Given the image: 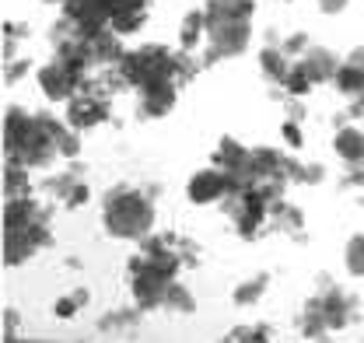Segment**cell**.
I'll return each mask as SVG.
<instances>
[{"mask_svg":"<svg viewBox=\"0 0 364 343\" xmlns=\"http://www.w3.org/2000/svg\"><path fill=\"white\" fill-rule=\"evenodd\" d=\"M154 193L158 186L116 182L102 196V228L116 242H140L154 231Z\"/></svg>","mask_w":364,"mask_h":343,"instance_id":"obj_1","label":"cell"},{"mask_svg":"<svg viewBox=\"0 0 364 343\" xmlns=\"http://www.w3.org/2000/svg\"><path fill=\"white\" fill-rule=\"evenodd\" d=\"M4 158L18 162L25 169H49L60 158L56 140L43 127L39 112H28L21 105H7V116H4Z\"/></svg>","mask_w":364,"mask_h":343,"instance_id":"obj_2","label":"cell"},{"mask_svg":"<svg viewBox=\"0 0 364 343\" xmlns=\"http://www.w3.org/2000/svg\"><path fill=\"white\" fill-rule=\"evenodd\" d=\"M116 67L134 91L154 85V81H179V49H168L161 43L136 46V49L123 53V60Z\"/></svg>","mask_w":364,"mask_h":343,"instance_id":"obj_3","label":"cell"},{"mask_svg":"<svg viewBox=\"0 0 364 343\" xmlns=\"http://www.w3.org/2000/svg\"><path fill=\"white\" fill-rule=\"evenodd\" d=\"M109 116H112V95L105 91L102 85V78H85V85L81 91L67 102V123L77 130V133H88V130L102 127V123H109Z\"/></svg>","mask_w":364,"mask_h":343,"instance_id":"obj_4","label":"cell"},{"mask_svg":"<svg viewBox=\"0 0 364 343\" xmlns=\"http://www.w3.org/2000/svg\"><path fill=\"white\" fill-rule=\"evenodd\" d=\"M252 43V21H221L207 28V46H203V67H214L221 60L242 56Z\"/></svg>","mask_w":364,"mask_h":343,"instance_id":"obj_5","label":"cell"},{"mask_svg":"<svg viewBox=\"0 0 364 343\" xmlns=\"http://www.w3.org/2000/svg\"><path fill=\"white\" fill-rule=\"evenodd\" d=\"M53 246V231L49 221L46 224H18V228H4V263L7 266H21L32 256H39L43 249Z\"/></svg>","mask_w":364,"mask_h":343,"instance_id":"obj_6","label":"cell"},{"mask_svg":"<svg viewBox=\"0 0 364 343\" xmlns=\"http://www.w3.org/2000/svg\"><path fill=\"white\" fill-rule=\"evenodd\" d=\"M318 301H322V312H326L329 329H347L358 319V298L347 295L340 284H333L326 273L318 277Z\"/></svg>","mask_w":364,"mask_h":343,"instance_id":"obj_7","label":"cell"},{"mask_svg":"<svg viewBox=\"0 0 364 343\" xmlns=\"http://www.w3.org/2000/svg\"><path fill=\"white\" fill-rule=\"evenodd\" d=\"M39 88H43V95L49 98V102H70L77 91H81V85H85V78L81 74H74L63 60H49V63H43L39 67Z\"/></svg>","mask_w":364,"mask_h":343,"instance_id":"obj_8","label":"cell"},{"mask_svg":"<svg viewBox=\"0 0 364 343\" xmlns=\"http://www.w3.org/2000/svg\"><path fill=\"white\" fill-rule=\"evenodd\" d=\"M179 81H154V85L140 88L136 95V116L140 120H161V116H168L172 109H176V102H179Z\"/></svg>","mask_w":364,"mask_h":343,"instance_id":"obj_9","label":"cell"},{"mask_svg":"<svg viewBox=\"0 0 364 343\" xmlns=\"http://www.w3.org/2000/svg\"><path fill=\"white\" fill-rule=\"evenodd\" d=\"M186 196H189V204H196V207H207V204H221L228 196V175L218 165H210V169H196L189 175V182H186Z\"/></svg>","mask_w":364,"mask_h":343,"instance_id":"obj_10","label":"cell"},{"mask_svg":"<svg viewBox=\"0 0 364 343\" xmlns=\"http://www.w3.org/2000/svg\"><path fill=\"white\" fill-rule=\"evenodd\" d=\"M49 207L39 196L25 193V196H7L4 200V228H18V224H46Z\"/></svg>","mask_w":364,"mask_h":343,"instance_id":"obj_11","label":"cell"},{"mask_svg":"<svg viewBox=\"0 0 364 343\" xmlns=\"http://www.w3.org/2000/svg\"><path fill=\"white\" fill-rule=\"evenodd\" d=\"M305 224H309V221H305V211L294 207V204H287L284 196L270 204V228L291 235L294 242H305Z\"/></svg>","mask_w":364,"mask_h":343,"instance_id":"obj_12","label":"cell"},{"mask_svg":"<svg viewBox=\"0 0 364 343\" xmlns=\"http://www.w3.org/2000/svg\"><path fill=\"white\" fill-rule=\"evenodd\" d=\"M298 63L309 70V78H312L316 85L333 81V78H336V70H340V60H336V53H333V49H322V46H309V49L298 56Z\"/></svg>","mask_w":364,"mask_h":343,"instance_id":"obj_13","label":"cell"},{"mask_svg":"<svg viewBox=\"0 0 364 343\" xmlns=\"http://www.w3.org/2000/svg\"><path fill=\"white\" fill-rule=\"evenodd\" d=\"M203 11H207V28L221 21H252L256 0H207Z\"/></svg>","mask_w":364,"mask_h":343,"instance_id":"obj_14","label":"cell"},{"mask_svg":"<svg viewBox=\"0 0 364 343\" xmlns=\"http://www.w3.org/2000/svg\"><path fill=\"white\" fill-rule=\"evenodd\" d=\"M333 151H336V158L343 162V165H358L364 162V130L358 127H336L333 133Z\"/></svg>","mask_w":364,"mask_h":343,"instance_id":"obj_15","label":"cell"},{"mask_svg":"<svg viewBox=\"0 0 364 343\" xmlns=\"http://www.w3.org/2000/svg\"><path fill=\"white\" fill-rule=\"evenodd\" d=\"M291 67H294V56L284 53V46H263L259 49V70H263V78L270 85H284Z\"/></svg>","mask_w":364,"mask_h":343,"instance_id":"obj_16","label":"cell"},{"mask_svg":"<svg viewBox=\"0 0 364 343\" xmlns=\"http://www.w3.org/2000/svg\"><path fill=\"white\" fill-rule=\"evenodd\" d=\"M200 46H207V11H203V7H193V11H186V14H182L179 49L196 53Z\"/></svg>","mask_w":364,"mask_h":343,"instance_id":"obj_17","label":"cell"},{"mask_svg":"<svg viewBox=\"0 0 364 343\" xmlns=\"http://www.w3.org/2000/svg\"><path fill=\"white\" fill-rule=\"evenodd\" d=\"M298 329H301V337H305V340H326V333H333V329H329V322H326V312H322L318 295H312V298L301 305Z\"/></svg>","mask_w":364,"mask_h":343,"instance_id":"obj_18","label":"cell"},{"mask_svg":"<svg viewBox=\"0 0 364 343\" xmlns=\"http://www.w3.org/2000/svg\"><path fill=\"white\" fill-rule=\"evenodd\" d=\"M91 49H95L98 67H116V63L123 60V53H127L123 36H119V32H112V28H102L98 36H91Z\"/></svg>","mask_w":364,"mask_h":343,"instance_id":"obj_19","label":"cell"},{"mask_svg":"<svg viewBox=\"0 0 364 343\" xmlns=\"http://www.w3.org/2000/svg\"><path fill=\"white\" fill-rule=\"evenodd\" d=\"M267 287H270V277H267V273H252V277H245V280H238V284H235V291H231V305H235V308H252V305H259V301H263Z\"/></svg>","mask_w":364,"mask_h":343,"instance_id":"obj_20","label":"cell"},{"mask_svg":"<svg viewBox=\"0 0 364 343\" xmlns=\"http://www.w3.org/2000/svg\"><path fill=\"white\" fill-rule=\"evenodd\" d=\"M77 182H85V165L74 158V162H70L63 172H56V175H49V179H46V193H49L53 200H60V204H63Z\"/></svg>","mask_w":364,"mask_h":343,"instance_id":"obj_21","label":"cell"},{"mask_svg":"<svg viewBox=\"0 0 364 343\" xmlns=\"http://www.w3.org/2000/svg\"><path fill=\"white\" fill-rule=\"evenodd\" d=\"M140 315H144V308L136 305V308H112V312H105L102 319H98V329L102 333H130L140 326Z\"/></svg>","mask_w":364,"mask_h":343,"instance_id":"obj_22","label":"cell"},{"mask_svg":"<svg viewBox=\"0 0 364 343\" xmlns=\"http://www.w3.org/2000/svg\"><path fill=\"white\" fill-rule=\"evenodd\" d=\"M333 85H336L340 95H347V98L364 95V67L350 63V60H343V63H340V70H336V78H333Z\"/></svg>","mask_w":364,"mask_h":343,"instance_id":"obj_23","label":"cell"},{"mask_svg":"<svg viewBox=\"0 0 364 343\" xmlns=\"http://www.w3.org/2000/svg\"><path fill=\"white\" fill-rule=\"evenodd\" d=\"M144 21H147V7H127V11L112 14L109 28H112V32H119V36L127 39V36H134V32L144 28Z\"/></svg>","mask_w":364,"mask_h":343,"instance_id":"obj_24","label":"cell"},{"mask_svg":"<svg viewBox=\"0 0 364 343\" xmlns=\"http://www.w3.org/2000/svg\"><path fill=\"white\" fill-rule=\"evenodd\" d=\"M25 193H32L28 169L18 165V162H7V169H4V196H25Z\"/></svg>","mask_w":364,"mask_h":343,"instance_id":"obj_25","label":"cell"},{"mask_svg":"<svg viewBox=\"0 0 364 343\" xmlns=\"http://www.w3.org/2000/svg\"><path fill=\"white\" fill-rule=\"evenodd\" d=\"M165 312H179V315H189V312H196V298H193V291L182 284V280H172V287H168V295H165V305H161Z\"/></svg>","mask_w":364,"mask_h":343,"instance_id":"obj_26","label":"cell"},{"mask_svg":"<svg viewBox=\"0 0 364 343\" xmlns=\"http://www.w3.org/2000/svg\"><path fill=\"white\" fill-rule=\"evenodd\" d=\"M343 266H347L350 277L364 280V231L347 238V246H343Z\"/></svg>","mask_w":364,"mask_h":343,"instance_id":"obj_27","label":"cell"},{"mask_svg":"<svg viewBox=\"0 0 364 343\" xmlns=\"http://www.w3.org/2000/svg\"><path fill=\"white\" fill-rule=\"evenodd\" d=\"M316 88V81L309 78V70L294 60V67H291V74H287V81L280 85V91L284 95H291V98H309V91Z\"/></svg>","mask_w":364,"mask_h":343,"instance_id":"obj_28","label":"cell"},{"mask_svg":"<svg viewBox=\"0 0 364 343\" xmlns=\"http://www.w3.org/2000/svg\"><path fill=\"white\" fill-rule=\"evenodd\" d=\"M225 340L228 343H267V340H273V337H270V326L259 322V326H231Z\"/></svg>","mask_w":364,"mask_h":343,"instance_id":"obj_29","label":"cell"},{"mask_svg":"<svg viewBox=\"0 0 364 343\" xmlns=\"http://www.w3.org/2000/svg\"><path fill=\"white\" fill-rule=\"evenodd\" d=\"M32 74V60L28 56H14V60H4V81L7 85H18L21 78Z\"/></svg>","mask_w":364,"mask_h":343,"instance_id":"obj_30","label":"cell"},{"mask_svg":"<svg viewBox=\"0 0 364 343\" xmlns=\"http://www.w3.org/2000/svg\"><path fill=\"white\" fill-rule=\"evenodd\" d=\"M56 151H60V158H67V162L81 158V133L74 127H67V133L56 140Z\"/></svg>","mask_w":364,"mask_h":343,"instance_id":"obj_31","label":"cell"},{"mask_svg":"<svg viewBox=\"0 0 364 343\" xmlns=\"http://www.w3.org/2000/svg\"><path fill=\"white\" fill-rule=\"evenodd\" d=\"M77 308H81V301L74 298V291L53 301V315H56V319H74V315H77Z\"/></svg>","mask_w":364,"mask_h":343,"instance_id":"obj_32","label":"cell"},{"mask_svg":"<svg viewBox=\"0 0 364 343\" xmlns=\"http://www.w3.org/2000/svg\"><path fill=\"white\" fill-rule=\"evenodd\" d=\"M340 186H343V189H364V162L347 165L343 175H340Z\"/></svg>","mask_w":364,"mask_h":343,"instance_id":"obj_33","label":"cell"},{"mask_svg":"<svg viewBox=\"0 0 364 343\" xmlns=\"http://www.w3.org/2000/svg\"><path fill=\"white\" fill-rule=\"evenodd\" d=\"M280 137H284V144H287L291 151H298V147L305 144V137H301V123H294V120H284V127H280Z\"/></svg>","mask_w":364,"mask_h":343,"instance_id":"obj_34","label":"cell"},{"mask_svg":"<svg viewBox=\"0 0 364 343\" xmlns=\"http://www.w3.org/2000/svg\"><path fill=\"white\" fill-rule=\"evenodd\" d=\"M280 46H284V53H291V56L298 60V56H301V53H305L312 43H309V32H291V36H287Z\"/></svg>","mask_w":364,"mask_h":343,"instance_id":"obj_35","label":"cell"},{"mask_svg":"<svg viewBox=\"0 0 364 343\" xmlns=\"http://www.w3.org/2000/svg\"><path fill=\"white\" fill-rule=\"evenodd\" d=\"M200 253H203V249H200V246H196L193 238H186V235H179V256H182V263H186V270L200 263Z\"/></svg>","mask_w":364,"mask_h":343,"instance_id":"obj_36","label":"cell"},{"mask_svg":"<svg viewBox=\"0 0 364 343\" xmlns=\"http://www.w3.org/2000/svg\"><path fill=\"white\" fill-rule=\"evenodd\" d=\"M88 200H91V189H88V182H77V186L70 189V196L63 200V207H67V211H77V207H85Z\"/></svg>","mask_w":364,"mask_h":343,"instance_id":"obj_37","label":"cell"},{"mask_svg":"<svg viewBox=\"0 0 364 343\" xmlns=\"http://www.w3.org/2000/svg\"><path fill=\"white\" fill-rule=\"evenodd\" d=\"M18 329H21V319H18V312L14 308H7L4 312V340H18Z\"/></svg>","mask_w":364,"mask_h":343,"instance_id":"obj_38","label":"cell"},{"mask_svg":"<svg viewBox=\"0 0 364 343\" xmlns=\"http://www.w3.org/2000/svg\"><path fill=\"white\" fill-rule=\"evenodd\" d=\"M151 0H102V7L109 11V21H112V14H119V11H127V7H147Z\"/></svg>","mask_w":364,"mask_h":343,"instance_id":"obj_39","label":"cell"},{"mask_svg":"<svg viewBox=\"0 0 364 343\" xmlns=\"http://www.w3.org/2000/svg\"><path fill=\"white\" fill-rule=\"evenodd\" d=\"M287 120L305 123V105H301V98H291V95H287Z\"/></svg>","mask_w":364,"mask_h":343,"instance_id":"obj_40","label":"cell"},{"mask_svg":"<svg viewBox=\"0 0 364 343\" xmlns=\"http://www.w3.org/2000/svg\"><path fill=\"white\" fill-rule=\"evenodd\" d=\"M25 36H28V32H25L18 21H4V39H7V43H18V39H25Z\"/></svg>","mask_w":364,"mask_h":343,"instance_id":"obj_41","label":"cell"},{"mask_svg":"<svg viewBox=\"0 0 364 343\" xmlns=\"http://www.w3.org/2000/svg\"><path fill=\"white\" fill-rule=\"evenodd\" d=\"M318 11L322 14H340V11H347V0H318Z\"/></svg>","mask_w":364,"mask_h":343,"instance_id":"obj_42","label":"cell"},{"mask_svg":"<svg viewBox=\"0 0 364 343\" xmlns=\"http://www.w3.org/2000/svg\"><path fill=\"white\" fill-rule=\"evenodd\" d=\"M347 116H350V120H361V116H364V95L350 98V109H347Z\"/></svg>","mask_w":364,"mask_h":343,"instance_id":"obj_43","label":"cell"},{"mask_svg":"<svg viewBox=\"0 0 364 343\" xmlns=\"http://www.w3.org/2000/svg\"><path fill=\"white\" fill-rule=\"evenodd\" d=\"M350 63H358V67H364V46H358V49H350V56H347Z\"/></svg>","mask_w":364,"mask_h":343,"instance_id":"obj_44","label":"cell"},{"mask_svg":"<svg viewBox=\"0 0 364 343\" xmlns=\"http://www.w3.org/2000/svg\"><path fill=\"white\" fill-rule=\"evenodd\" d=\"M74 298L81 301V308H85V305L91 301V291H88V287H74Z\"/></svg>","mask_w":364,"mask_h":343,"instance_id":"obj_45","label":"cell"}]
</instances>
